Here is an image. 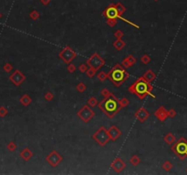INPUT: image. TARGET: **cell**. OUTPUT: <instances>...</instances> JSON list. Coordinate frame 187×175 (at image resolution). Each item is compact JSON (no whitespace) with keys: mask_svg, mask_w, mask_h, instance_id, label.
<instances>
[{"mask_svg":"<svg viewBox=\"0 0 187 175\" xmlns=\"http://www.w3.org/2000/svg\"><path fill=\"white\" fill-rule=\"evenodd\" d=\"M86 64L89 67H91V68L95 69L96 70H99L100 68H102V67L105 65V60L103 59L98 53L95 52L88 58Z\"/></svg>","mask_w":187,"mask_h":175,"instance_id":"cell-8","label":"cell"},{"mask_svg":"<svg viewBox=\"0 0 187 175\" xmlns=\"http://www.w3.org/2000/svg\"><path fill=\"white\" fill-rule=\"evenodd\" d=\"M144 78L145 80H147L148 82H151L156 78V74L155 72H154L151 69H148L146 72L144 73V75L142 76Z\"/></svg>","mask_w":187,"mask_h":175,"instance_id":"cell-18","label":"cell"},{"mask_svg":"<svg viewBox=\"0 0 187 175\" xmlns=\"http://www.w3.org/2000/svg\"><path fill=\"white\" fill-rule=\"evenodd\" d=\"M155 117L158 119L160 122H164V120L168 118V112L163 106H161L159 109H157L154 112Z\"/></svg>","mask_w":187,"mask_h":175,"instance_id":"cell-15","label":"cell"},{"mask_svg":"<svg viewBox=\"0 0 187 175\" xmlns=\"http://www.w3.org/2000/svg\"><path fill=\"white\" fill-rule=\"evenodd\" d=\"M62 160H63V157L57 151H52L46 157V161L53 168H56Z\"/></svg>","mask_w":187,"mask_h":175,"instance_id":"cell-10","label":"cell"},{"mask_svg":"<svg viewBox=\"0 0 187 175\" xmlns=\"http://www.w3.org/2000/svg\"><path fill=\"white\" fill-rule=\"evenodd\" d=\"M108 132H109L110 140H112V141H115L116 140H118V138L121 135V131L119 130V128L115 125L110 126V128L108 130Z\"/></svg>","mask_w":187,"mask_h":175,"instance_id":"cell-14","label":"cell"},{"mask_svg":"<svg viewBox=\"0 0 187 175\" xmlns=\"http://www.w3.org/2000/svg\"><path fill=\"white\" fill-rule=\"evenodd\" d=\"M125 11H126L125 6H124L121 3L118 2L116 4H110L109 6H107V8L102 11V16L107 19V25L109 26H110V28L115 26L117 25L118 18H120L121 20H123V21H125L126 23L134 26V28H140V26L138 25L130 22V21H129V20H127L126 18L121 17L122 14Z\"/></svg>","mask_w":187,"mask_h":175,"instance_id":"cell-1","label":"cell"},{"mask_svg":"<svg viewBox=\"0 0 187 175\" xmlns=\"http://www.w3.org/2000/svg\"><path fill=\"white\" fill-rule=\"evenodd\" d=\"M98 103H99L98 99H97L95 97H91L87 101V105H89L91 108H94L96 106H98Z\"/></svg>","mask_w":187,"mask_h":175,"instance_id":"cell-22","label":"cell"},{"mask_svg":"<svg viewBox=\"0 0 187 175\" xmlns=\"http://www.w3.org/2000/svg\"><path fill=\"white\" fill-rule=\"evenodd\" d=\"M167 112H168V117H171V118H174L176 115V111L174 110H172V109L167 110Z\"/></svg>","mask_w":187,"mask_h":175,"instance_id":"cell-38","label":"cell"},{"mask_svg":"<svg viewBox=\"0 0 187 175\" xmlns=\"http://www.w3.org/2000/svg\"><path fill=\"white\" fill-rule=\"evenodd\" d=\"M87 86L83 83V82H80V83H79L78 85H77V87H76V89H77V90L80 92V93H83L86 90H87Z\"/></svg>","mask_w":187,"mask_h":175,"instance_id":"cell-26","label":"cell"},{"mask_svg":"<svg viewBox=\"0 0 187 175\" xmlns=\"http://www.w3.org/2000/svg\"><path fill=\"white\" fill-rule=\"evenodd\" d=\"M163 169L166 172H170L172 169V164L170 162L169 160H166L165 162L163 164Z\"/></svg>","mask_w":187,"mask_h":175,"instance_id":"cell-28","label":"cell"},{"mask_svg":"<svg viewBox=\"0 0 187 175\" xmlns=\"http://www.w3.org/2000/svg\"><path fill=\"white\" fill-rule=\"evenodd\" d=\"M0 17H1V14H0Z\"/></svg>","mask_w":187,"mask_h":175,"instance_id":"cell-41","label":"cell"},{"mask_svg":"<svg viewBox=\"0 0 187 175\" xmlns=\"http://www.w3.org/2000/svg\"><path fill=\"white\" fill-rule=\"evenodd\" d=\"M113 47L117 50H121L123 48L126 47V42H124L121 38H117L116 41L113 42Z\"/></svg>","mask_w":187,"mask_h":175,"instance_id":"cell-19","label":"cell"},{"mask_svg":"<svg viewBox=\"0 0 187 175\" xmlns=\"http://www.w3.org/2000/svg\"><path fill=\"white\" fill-rule=\"evenodd\" d=\"M78 116L79 118L84 122L85 123H88L91 122V119L96 115V113L94 110H92V109L89 105H85L83 106L81 109L78 111Z\"/></svg>","mask_w":187,"mask_h":175,"instance_id":"cell-9","label":"cell"},{"mask_svg":"<svg viewBox=\"0 0 187 175\" xmlns=\"http://www.w3.org/2000/svg\"><path fill=\"white\" fill-rule=\"evenodd\" d=\"M110 93H112V92H110V90H109L107 89V88H103V89H102V90H101V95H102L103 97L109 96Z\"/></svg>","mask_w":187,"mask_h":175,"instance_id":"cell-36","label":"cell"},{"mask_svg":"<svg viewBox=\"0 0 187 175\" xmlns=\"http://www.w3.org/2000/svg\"><path fill=\"white\" fill-rule=\"evenodd\" d=\"M88 68H89V66L87 64H80L79 67V71L81 73H85L87 71Z\"/></svg>","mask_w":187,"mask_h":175,"instance_id":"cell-33","label":"cell"},{"mask_svg":"<svg viewBox=\"0 0 187 175\" xmlns=\"http://www.w3.org/2000/svg\"><path fill=\"white\" fill-rule=\"evenodd\" d=\"M172 151L181 159L184 160L187 156V141L184 138H180L177 142L172 147Z\"/></svg>","mask_w":187,"mask_h":175,"instance_id":"cell-6","label":"cell"},{"mask_svg":"<svg viewBox=\"0 0 187 175\" xmlns=\"http://www.w3.org/2000/svg\"><path fill=\"white\" fill-rule=\"evenodd\" d=\"M154 1H157V0H154Z\"/></svg>","mask_w":187,"mask_h":175,"instance_id":"cell-42","label":"cell"},{"mask_svg":"<svg viewBox=\"0 0 187 175\" xmlns=\"http://www.w3.org/2000/svg\"><path fill=\"white\" fill-rule=\"evenodd\" d=\"M151 58L147 55V54H144V55L142 57V58H141V61L143 63V64H148L150 61H151Z\"/></svg>","mask_w":187,"mask_h":175,"instance_id":"cell-32","label":"cell"},{"mask_svg":"<svg viewBox=\"0 0 187 175\" xmlns=\"http://www.w3.org/2000/svg\"><path fill=\"white\" fill-rule=\"evenodd\" d=\"M6 114H8V110H6V108H4V107L0 108V116L4 117L6 115Z\"/></svg>","mask_w":187,"mask_h":175,"instance_id":"cell-37","label":"cell"},{"mask_svg":"<svg viewBox=\"0 0 187 175\" xmlns=\"http://www.w3.org/2000/svg\"><path fill=\"white\" fill-rule=\"evenodd\" d=\"M19 101L22 103L23 106L27 107V106H29V105H30L32 103V99L29 95H27V94H24V95L20 98Z\"/></svg>","mask_w":187,"mask_h":175,"instance_id":"cell-20","label":"cell"},{"mask_svg":"<svg viewBox=\"0 0 187 175\" xmlns=\"http://www.w3.org/2000/svg\"><path fill=\"white\" fill-rule=\"evenodd\" d=\"M124 36V33L121 30V29H118L115 33H114V37L116 38H121Z\"/></svg>","mask_w":187,"mask_h":175,"instance_id":"cell-35","label":"cell"},{"mask_svg":"<svg viewBox=\"0 0 187 175\" xmlns=\"http://www.w3.org/2000/svg\"><path fill=\"white\" fill-rule=\"evenodd\" d=\"M98 107L110 119H112L121 110L119 99L112 93H110L109 96L104 97V99L98 103Z\"/></svg>","mask_w":187,"mask_h":175,"instance_id":"cell-3","label":"cell"},{"mask_svg":"<svg viewBox=\"0 0 187 175\" xmlns=\"http://www.w3.org/2000/svg\"><path fill=\"white\" fill-rule=\"evenodd\" d=\"M76 56H77V53H76L68 45H67L65 48L59 53V58L66 64L71 63V61L76 58Z\"/></svg>","mask_w":187,"mask_h":175,"instance_id":"cell-7","label":"cell"},{"mask_svg":"<svg viewBox=\"0 0 187 175\" xmlns=\"http://www.w3.org/2000/svg\"><path fill=\"white\" fill-rule=\"evenodd\" d=\"M39 17H40V15H39V13L35 9V10H33L30 14H29V17L32 19V20H34V21H36V20H38V18H39Z\"/></svg>","mask_w":187,"mask_h":175,"instance_id":"cell-27","label":"cell"},{"mask_svg":"<svg viewBox=\"0 0 187 175\" xmlns=\"http://www.w3.org/2000/svg\"><path fill=\"white\" fill-rule=\"evenodd\" d=\"M12 68H13V67H12L9 63L6 64V65H5V67H4V69H5V70H6V72H10V71H11V69H12Z\"/></svg>","mask_w":187,"mask_h":175,"instance_id":"cell-39","label":"cell"},{"mask_svg":"<svg viewBox=\"0 0 187 175\" xmlns=\"http://www.w3.org/2000/svg\"><path fill=\"white\" fill-rule=\"evenodd\" d=\"M152 90H154V88H152V85L151 84V82H148L147 80H145L144 78L142 76L139 78H137L135 81L129 87L128 91L134 94V95L137 96L140 99H144L148 95L155 99V95H154V94L151 93Z\"/></svg>","mask_w":187,"mask_h":175,"instance_id":"cell-2","label":"cell"},{"mask_svg":"<svg viewBox=\"0 0 187 175\" xmlns=\"http://www.w3.org/2000/svg\"><path fill=\"white\" fill-rule=\"evenodd\" d=\"M107 74L108 78L115 87L122 85L130 77V74L121 64H115Z\"/></svg>","mask_w":187,"mask_h":175,"instance_id":"cell-4","label":"cell"},{"mask_svg":"<svg viewBox=\"0 0 187 175\" xmlns=\"http://www.w3.org/2000/svg\"><path fill=\"white\" fill-rule=\"evenodd\" d=\"M136 61H137L136 58H134L133 55H129L122 60L121 65L125 69H129V68H130V67H133L136 63Z\"/></svg>","mask_w":187,"mask_h":175,"instance_id":"cell-16","label":"cell"},{"mask_svg":"<svg viewBox=\"0 0 187 175\" xmlns=\"http://www.w3.org/2000/svg\"><path fill=\"white\" fill-rule=\"evenodd\" d=\"M91 138L93 140H95L97 141V143L100 144V146L104 147L106 146L109 141L110 140V135H109V132L108 131L105 129V127H100L98 131H95L92 135H91Z\"/></svg>","mask_w":187,"mask_h":175,"instance_id":"cell-5","label":"cell"},{"mask_svg":"<svg viewBox=\"0 0 187 175\" xmlns=\"http://www.w3.org/2000/svg\"><path fill=\"white\" fill-rule=\"evenodd\" d=\"M17 148V144L15 143V142H9L8 144V149L10 151H15L16 149Z\"/></svg>","mask_w":187,"mask_h":175,"instance_id":"cell-34","label":"cell"},{"mask_svg":"<svg viewBox=\"0 0 187 175\" xmlns=\"http://www.w3.org/2000/svg\"><path fill=\"white\" fill-rule=\"evenodd\" d=\"M44 98H45V99L47 100V101L50 102V101H51V100L54 99V94L51 91H47L44 95Z\"/></svg>","mask_w":187,"mask_h":175,"instance_id":"cell-29","label":"cell"},{"mask_svg":"<svg viewBox=\"0 0 187 175\" xmlns=\"http://www.w3.org/2000/svg\"><path fill=\"white\" fill-rule=\"evenodd\" d=\"M9 78L16 86H20L26 80V76L20 70L17 69L14 71L13 74H11Z\"/></svg>","mask_w":187,"mask_h":175,"instance_id":"cell-11","label":"cell"},{"mask_svg":"<svg viewBox=\"0 0 187 175\" xmlns=\"http://www.w3.org/2000/svg\"><path fill=\"white\" fill-rule=\"evenodd\" d=\"M86 73V75L89 77V78H93L96 74H97V70L93 68H91V67H89L87 71L85 72Z\"/></svg>","mask_w":187,"mask_h":175,"instance_id":"cell-24","label":"cell"},{"mask_svg":"<svg viewBox=\"0 0 187 175\" xmlns=\"http://www.w3.org/2000/svg\"><path fill=\"white\" fill-rule=\"evenodd\" d=\"M40 3L44 5V6H47L48 4L50 3V0H40Z\"/></svg>","mask_w":187,"mask_h":175,"instance_id":"cell-40","label":"cell"},{"mask_svg":"<svg viewBox=\"0 0 187 175\" xmlns=\"http://www.w3.org/2000/svg\"><path fill=\"white\" fill-rule=\"evenodd\" d=\"M130 163L133 164V166H137V165H139L141 163V159L134 154V155H133V156L130 157Z\"/></svg>","mask_w":187,"mask_h":175,"instance_id":"cell-23","label":"cell"},{"mask_svg":"<svg viewBox=\"0 0 187 175\" xmlns=\"http://www.w3.org/2000/svg\"><path fill=\"white\" fill-rule=\"evenodd\" d=\"M110 167H112V169L117 172V173H120L125 168L127 167L126 163L124 162V160L122 159H121L120 157H117L113 161H112V163L110 164Z\"/></svg>","mask_w":187,"mask_h":175,"instance_id":"cell-12","label":"cell"},{"mask_svg":"<svg viewBox=\"0 0 187 175\" xmlns=\"http://www.w3.org/2000/svg\"><path fill=\"white\" fill-rule=\"evenodd\" d=\"M20 157H21L25 161H27L33 157V152L29 149V148L26 147L25 149L20 152Z\"/></svg>","mask_w":187,"mask_h":175,"instance_id":"cell-17","label":"cell"},{"mask_svg":"<svg viewBox=\"0 0 187 175\" xmlns=\"http://www.w3.org/2000/svg\"><path fill=\"white\" fill-rule=\"evenodd\" d=\"M163 140H164V141H165V142L167 143V144L172 145V144L175 141V136H174L172 133L169 132V133H167V134H166V135L164 136Z\"/></svg>","mask_w":187,"mask_h":175,"instance_id":"cell-21","label":"cell"},{"mask_svg":"<svg viewBox=\"0 0 187 175\" xmlns=\"http://www.w3.org/2000/svg\"><path fill=\"white\" fill-rule=\"evenodd\" d=\"M134 117L139 120L140 122H146L148 118L150 117V113L146 109H144L143 107H142L134 113Z\"/></svg>","mask_w":187,"mask_h":175,"instance_id":"cell-13","label":"cell"},{"mask_svg":"<svg viewBox=\"0 0 187 175\" xmlns=\"http://www.w3.org/2000/svg\"><path fill=\"white\" fill-rule=\"evenodd\" d=\"M97 78H98L100 81H104V80H106V78H108V74L104 71H100L97 74Z\"/></svg>","mask_w":187,"mask_h":175,"instance_id":"cell-25","label":"cell"},{"mask_svg":"<svg viewBox=\"0 0 187 175\" xmlns=\"http://www.w3.org/2000/svg\"><path fill=\"white\" fill-rule=\"evenodd\" d=\"M119 101H120V105H121V109H122V108L127 107V106L130 104V101L128 100L127 98H122L121 99H119Z\"/></svg>","mask_w":187,"mask_h":175,"instance_id":"cell-30","label":"cell"},{"mask_svg":"<svg viewBox=\"0 0 187 175\" xmlns=\"http://www.w3.org/2000/svg\"><path fill=\"white\" fill-rule=\"evenodd\" d=\"M76 69H77V67H76L74 64H72V63H68V67H67L68 72L74 73V72L76 71Z\"/></svg>","mask_w":187,"mask_h":175,"instance_id":"cell-31","label":"cell"}]
</instances>
